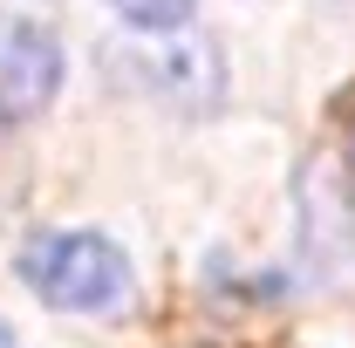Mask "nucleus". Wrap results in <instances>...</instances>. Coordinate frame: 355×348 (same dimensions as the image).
Instances as JSON below:
<instances>
[{
  "instance_id": "f257e3e1",
  "label": "nucleus",
  "mask_w": 355,
  "mask_h": 348,
  "mask_svg": "<svg viewBox=\"0 0 355 348\" xmlns=\"http://www.w3.org/2000/svg\"><path fill=\"white\" fill-rule=\"evenodd\" d=\"M21 280L48 307H76V314H110L130 301V260L103 239V232H42L21 246Z\"/></svg>"
},
{
  "instance_id": "20e7f679",
  "label": "nucleus",
  "mask_w": 355,
  "mask_h": 348,
  "mask_svg": "<svg viewBox=\"0 0 355 348\" xmlns=\"http://www.w3.org/2000/svg\"><path fill=\"white\" fill-rule=\"evenodd\" d=\"M0 348H14V328H0Z\"/></svg>"
},
{
  "instance_id": "39448f33",
  "label": "nucleus",
  "mask_w": 355,
  "mask_h": 348,
  "mask_svg": "<svg viewBox=\"0 0 355 348\" xmlns=\"http://www.w3.org/2000/svg\"><path fill=\"white\" fill-rule=\"evenodd\" d=\"M349 143H355V130H349ZM349 171H355V150H349Z\"/></svg>"
},
{
  "instance_id": "f03ea898",
  "label": "nucleus",
  "mask_w": 355,
  "mask_h": 348,
  "mask_svg": "<svg viewBox=\"0 0 355 348\" xmlns=\"http://www.w3.org/2000/svg\"><path fill=\"white\" fill-rule=\"evenodd\" d=\"M55 89H62V42L21 14H0V123L42 116Z\"/></svg>"
},
{
  "instance_id": "7ed1b4c3",
  "label": "nucleus",
  "mask_w": 355,
  "mask_h": 348,
  "mask_svg": "<svg viewBox=\"0 0 355 348\" xmlns=\"http://www.w3.org/2000/svg\"><path fill=\"white\" fill-rule=\"evenodd\" d=\"M110 7H116L123 21H137V28H184L198 0H110Z\"/></svg>"
}]
</instances>
